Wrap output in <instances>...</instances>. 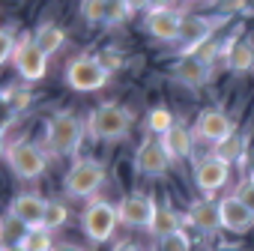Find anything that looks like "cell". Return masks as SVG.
<instances>
[{
	"label": "cell",
	"mask_w": 254,
	"mask_h": 251,
	"mask_svg": "<svg viewBox=\"0 0 254 251\" xmlns=\"http://www.w3.org/2000/svg\"><path fill=\"white\" fill-rule=\"evenodd\" d=\"M242 165H245V174H248V177H254V153H248V156L242 159Z\"/></svg>",
	"instance_id": "obj_33"
},
{
	"label": "cell",
	"mask_w": 254,
	"mask_h": 251,
	"mask_svg": "<svg viewBox=\"0 0 254 251\" xmlns=\"http://www.w3.org/2000/svg\"><path fill=\"white\" fill-rule=\"evenodd\" d=\"M66 218H69L66 203H60V200H48V218H45V227H48V230H57V227L66 224Z\"/></svg>",
	"instance_id": "obj_27"
},
{
	"label": "cell",
	"mask_w": 254,
	"mask_h": 251,
	"mask_svg": "<svg viewBox=\"0 0 254 251\" xmlns=\"http://www.w3.org/2000/svg\"><path fill=\"white\" fill-rule=\"evenodd\" d=\"M3 251H27L24 245H9V248H3Z\"/></svg>",
	"instance_id": "obj_36"
},
{
	"label": "cell",
	"mask_w": 254,
	"mask_h": 251,
	"mask_svg": "<svg viewBox=\"0 0 254 251\" xmlns=\"http://www.w3.org/2000/svg\"><path fill=\"white\" fill-rule=\"evenodd\" d=\"M189 224H194L200 233L212 236L221 230V209L215 200L209 197H200V200H191L189 203Z\"/></svg>",
	"instance_id": "obj_18"
},
{
	"label": "cell",
	"mask_w": 254,
	"mask_h": 251,
	"mask_svg": "<svg viewBox=\"0 0 254 251\" xmlns=\"http://www.w3.org/2000/svg\"><path fill=\"white\" fill-rule=\"evenodd\" d=\"M147 230H150V236L162 245L165 239H171L174 233H180V230H183V218H180V212H177L174 206L162 203V206H159V212H156V218H153V224H150Z\"/></svg>",
	"instance_id": "obj_19"
},
{
	"label": "cell",
	"mask_w": 254,
	"mask_h": 251,
	"mask_svg": "<svg viewBox=\"0 0 254 251\" xmlns=\"http://www.w3.org/2000/svg\"><path fill=\"white\" fill-rule=\"evenodd\" d=\"M159 141H162L165 153L171 156V162H186L194 153V132L189 129V126H183V123H174Z\"/></svg>",
	"instance_id": "obj_17"
},
{
	"label": "cell",
	"mask_w": 254,
	"mask_h": 251,
	"mask_svg": "<svg viewBox=\"0 0 254 251\" xmlns=\"http://www.w3.org/2000/svg\"><path fill=\"white\" fill-rule=\"evenodd\" d=\"M12 66L24 81H42L48 72V54L33 42V36H21L15 57H12Z\"/></svg>",
	"instance_id": "obj_7"
},
{
	"label": "cell",
	"mask_w": 254,
	"mask_h": 251,
	"mask_svg": "<svg viewBox=\"0 0 254 251\" xmlns=\"http://www.w3.org/2000/svg\"><path fill=\"white\" fill-rule=\"evenodd\" d=\"M63 78H66V84H69L75 93H96V90H102V87L108 84L111 72H108V66H105L99 57H93V54H78V57H72V60L66 63Z\"/></svg>",
	"instance_id": "obj_3"
},
{
	"label": "cell",
	"mask_w": 254,
	"mask_h": 251,
	"mask_svg": "<svg viewBox=\"0 0 254 251\" xmlns=\"http://www.w3.org/2000/svg\"><path fill=\"white\" fill-rule=\"evenodd\" d=\"M27 233H30V227H27L24 221H18L12 212H6V215H3V224H0V236H3V248H9V245H21Z\"/></svg>",
	"instance_id": "obj_22"
},
{
	"label": "cell",
	"mask_w": 254,
	"mask_h": 251,
	"mask_svg": "<svg viewBox=\"0 0 254 251\" xmlns=\"http://www.w3.org/2000/svg\"><path fill=\"white\" fill-rule=\"evenodd\" d=\"M159 251H191V239H189L186 230H180V233H174L171 239H165V242L159 245Z\"/></svg>",
	"instance_id": "obj_29"
},
{
	"label": "cell",
	"mask_w": 254,
	"mask_h": 251,
	"mask_svg": "<svg viewBox=\"0 0 254 251\" xmlns=\"http://www.w3.org/2000/svg\"><path fill=\"white\" fill-rule=\"evenodd\" d=\"M156 212H159V203L153 194H129L117 203L120 224H126V227H150Z\"/></svg>",
	"instance_id": "obj_8"
},
{
	"label": "cell",
	"mask_w": 254,
	"mask_h": 251,
	"mask_svg": "<svg viewBox=\"0 0 254 251\" xmlns=\"http://www.w3.org/2000/svg\"><path fill=\"white\" fill-rule=\"evenodd\" d=\"M15 48H18V39H15V30L12 27H3V33H0V63H12L15 57Z\"/></svg>",
	"instance_id": "obj_26"
},
{
	"label": "cell",
	"mask_w": 254,
	"mask_h": 251,
	"mask_svg": "<svg viewBox=\"0 0 254 251\" xmlns=\"http://www.w3.org/2000/svg\"><path fill=\"white\" fill-rule=\"evenodd\" d=\"M230 162H224L221 156H215V153H209V156H203L197 165H194V183H197V188L203 191V194H212V191H221L224 186H227V180H230Z\"/></svg>",
	"instance_id": "obj_12"
},
{
	"label": "cell",
	"mask_w": 254,
	"mask_h": 251,
	"mask_svg": "<svg viewBox=\"0 0 254 251\" xmlns=\"http://www.w3.org/2000/svg\"><path fill=\"white\" fill-rule=\"evenodd\" d=\"M233 194H236V197L251 209V212H254V177H248V174H245V177L239 180V186H236V191H233Z\"/></svg>",
	"instance_id": "obj_28"
},
{
	"label": "cell",
	"mask_w": 254,
	"mask_h": 251,
	"mask_svg": "<svg viewBox=\"0 0 254 251\" xmlns=\"http://www.w3.org/2000/svg\"><path fill=\"white\" fill-rule=\"evenodd\" d=\"M27 251H54L57 248V242H54V230H48V227H36V230H30L27 236H24V242H21Z\"/></svg>",
	"instance_id": "obj_25"
},
{
	"label": "cell",
	"mask_w": 254,
	"mask_h": 251,
	"mask_svg": "<svg viewBox=\"0 0 254 251\" xmlns=\"http://www.w3.org/2000/svg\"><path fill=\"white\" fill-rule=\"evenodd\" d=\"M174 123H177L174 114H171L165 105H156V108H150V114H147V132H153L156 138H162Z\"/></svg>",
	"instance_id": "obj_23"
},
{
	"label": "cell",
	"mask_w": 254,
	"mask_h": 251,
	"mask_svg": "<svg viewBox=\"0 0 254 251\" xmlns=\"http://www.w3.org/2000/svg\"><path fill=\"white\" fill-rule=\"evenodd\" d=\"M218 209H221V227L230 230V233H251L254 230V212L236 197V194H224L218 200Z\"/></svg>",
	"instance_id": "obj_15"
},
{
	"label": "cell",
	"mask_w": 254,
	"mask_h": 251,
	"mask_svg": "<svg viewBox=\"0 0 254 251\" xmlns=\"http://www.w3.org/2000/svg\"><path fill=\"white\" fill-rule=\"evenodd\" d=\"M81 18L93 27L108 24V0H81Z\"/></svg>",
	"instance_id": "obj_24"
},
{
	"label": "cell",
	"mask_w": 254,
	"mask_h": 251,
	"mask_svg": "<svg viewBox=\"0 0 254 251\" xmlns=\"http://www.w3.org/2000/svg\"><path fill=\"white\" fill-rule=\"evenodd\" d=\"M117 224H120L117 206L108 203V200H99V197H96V200H90V203L84 206V212H81V230H84V236L93 239V242H108V239L114 236Z\"/></svg>",
	"instance_id": "obj_6"
},
{
	"label": "cell",
	"mask_w": 254,
	"mask_h": 251,
	"mask_svg": "<svg viewBox=\"0 0 254 251\" xmlns=\"http://www.w3.org/2000/svg\"><path fill=\"white\" fill-rule=\"evenodd\" d=\"M54 251H84V248H78V245H69V242H63V245H57Z\"/></svg>",
	"instance_id": "obj_34"
},
{
	"label": "cell",
	"mask_w": 254,
	"mask_h": 251,
	"mask_svg": "<svg viewBox=\"0 0 254 251\" xmlns=\"http://www.w3.org/2000/svg\"><path fill=\"white\" fill-rule=\"evenodd\" d=\"M171 156L165 153L162 141L159 138H147L138 150H135V171L141 177H150V180H162L171 168Z\"/></svg>",
	"instance_id": "obj_11"
},
{
	"label": "cell",
	"mask_w": 254,
	"mask_h": 251,
	"mask_svg": "<svg viewBox=\"0 0 254 251\" xmlns=\"http://www.w3.org/2000/svg\"><path fill=\"white\" fill-rule=\"evenodd\" d=\"M9 212H12L18 221H24L30 230H36V227H45V218H48V200L39 197V194H33V191H21V194L12 197Z\"/></svg>",
	"instance_id": "obj_14"
},
{
	"label": "cell",
	"mask_w": 254,
	"mask_h": 251,
	"mask_svg": "<svg viewBox=\"0 0 254 251\" xmlns=\"http://www.w3.org/2000/svg\"><path fill=\"white\" fill-rule=\"evenodd\" d=\"M33 42L51 57V54H57L60 48H63V42H66V33H63V27L60 24H54V21H45V24H39L36 27V33H33Z\"/></svg>",
	"instance_id": "obj_21"
},
{
	"label": "cell",
	"mask_w": 254,
	"mask_h": 251,
	"mask_svg": "<svg viewBox=\"0 0 254 251\" xmlns=\"http://www.w3.org/2000/svg\"><path fill=\"white\" fill-rule=\"evenodd\" d=\"M215 251H239V248H236V245H218Z\"/></svg>",
	"instance_id": "obj_35"
},
{
	"label": "cell",
	"mask_w": 254,
	"mask_h": 251,
	"mask_svg": "<svg viewBox=\"0 0 254 251\" xmlns=\"http://www.w3.org/2000/svg\"><path fill=\"white\" fill-rule=\"evenodd\" d=\"M171 75H174V81H180V84L197 90V87H206V84L212 81V66L203 63V60H197L194 54H189V57H180V60L174 63Z\"/></svg>",
	"instance_id": "obj_16"
},
{
	"label": "cell",
	"mask_w": 254,
	"mask_h": 251,
	"mask_svg": "<svg viewBox=\"0 0 254 251\" xmlns=\"http://www.w3.org/2000/svg\"><path fill=\"white\" fill-rule=\"evenodd\" d=\"M3 156H6L9 171L21 180H39L48 168V150H42L33 141H15L3 150Z\"/></svg>",
	"instance_id": "obj_5"
},
{
	"label": "cell",
	"mask_w": 254,
	"mask_h": 251,
	"mask_svg": "<svg viewBox=\"0 0 254 251\" xmlns=\"http://www.w3.org/2000/svg\"><path fill=\"white\" fill-rule=\"evenodd\" d=\"M114 251H144L135 239H120L117 245H114Z\"/></svg>",
	"instance_id": "obj_32"
},
{
	"label": "cell",
	"mask_w": 254,
	"mask_h": 251,
	"mask_svg": "<svg viewBox=\"0 0 254 251\" xmlns=\"http://www.w3.org/2000/svg\"><path fill=\"white\" fill-rule=\"evenodd\" d=\"M81 141H84V120L81 117L63 111L45 123L42 147L48 150V156H72V153H78Z\"/></svg>",
	"instance_id": "obj_1"
},
{
	"label": "cell",
	"mask_w": 254,
	"mask_h": 251,
	"mask_svg": "<svg viewBox=\"0 0 254 251\" xmlns=\"http://www.w3.org/2000/svg\"><path fill=\"white\" fill-rule=\"evenodd\" d=\"M105 183V168L96 162V159H81L75 162L66 177H63V194L72 197V200H87L93 197Z\"/></svg>",
	"instance_id": "obj_4"
},
{
	"label": "cell",
	"mask_w": 254,
	"mask_h": 251,
	"mask_svg": "<svg viewBox=\"0 0 254 251\" xmlns=\"http://www.w3.org/2000/svg\"><path fill=\"white\" fill-rule=\"evenodd\" d=\"M132 9L123 3V0H108V24H120L123 18H129Z\"/></svg>",
	"instance_id": "obj_30"
},
{
	"label": "cell",
	"mask_w": 254,
	"mask_h": 251,
	"mask_svg": "<svg viewBox=\"0 0 254 251\" xmlns=\"http://www.w3.org/2000/svg\"><path fill=\"white\" fill-rule=\"evenodd\" d=\"M215 18H206V15H186L183 18V33H180V57H189V54H194L200 45H206L209 39H212V33H215Z\"/></svg>",
	"instance_id": "obj_13"
},
{
	"label": "cell",
	"mask_w": 254,
	"mask_h": 251,
	"mask_svg": "<svg viewBox=\"0 0 254 251\" xmlns=\"http://www.w3.org/2000/svg\"><path fill=\"white\" fill-rule=\"evenodd\" d=\"M224 69L230 72V75H245V72H251L254 69V45L251 42H245V39H236L233 45H230V51L224 54Z\"/></svg>",
	"instance_id": "obj_20"
},
{
	"label": "cell",
	"mask_w": 254,
	"mask_h": 251,
	"mask_svg": "<svg viewBox=\"0 0 254 251\" xmlns=\"http://www.w3.org/2000/svg\"><path fill=\"white\" fill-rule=\"evenodd\" d=\"M183 18L180 12H174L171 6H153L144 18V30L156 39V42H180L183 33Z\"/></svg>",
	"instance_id": "obj_10"
},
{
	"label": "cell",
	"mask_w": 254,
	"mask_h": 251,
	"mask_svg": "<svg viewBox=\"0 0 254 251\" xmlns=\"http://www.w3.org/2000/svg\"><path fill=\"white\" fill-rule=\"evenodd\" d=\"M90 132L96 141L117 144L132 132V114L126 108H120L117 102H105L90 114Z\"/></svg>",
	"instance_id": "obj_2"
},
{
	"label": "cell",
	"mask_w": 254,
	"mask_h": 251,
	"mask_svg": "<svg viewBox=\"0 0 254 251\" xmlns=\"http://www.w3.org/2000/svg\"><path fill=\"white\" fill-rule=\"evenodd\" d=\"M194 135H197L200 141H206V144L221 147L227 138H233V135H236V123H233L224 111H218V108H206V111L197 117Z\"/></svg>",
	"instance_id": "obj_9"
},
{
	"label": "cell",
	"mask_w": 254,
	"mask_h": 251,
	"mask_svg": "<svg viewBox=\"0 0 254 251\" xmlns=\"http://www.w3.org/2000/svg\"><path fill=\"white\" fill-rule=\"evenodd\" d=\"M126 6H129L132 12H141V9H153V3L156 0H123Z\"/></svg>",
	"instance_id": "obj_31"
}]
</instances>
